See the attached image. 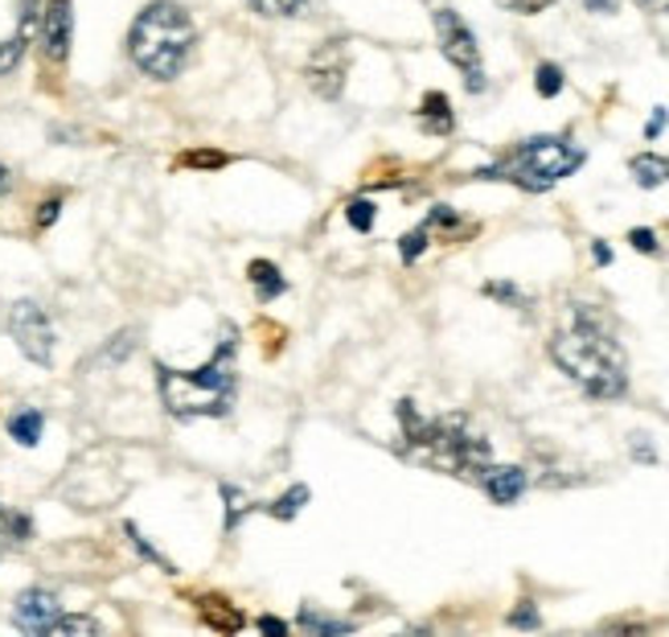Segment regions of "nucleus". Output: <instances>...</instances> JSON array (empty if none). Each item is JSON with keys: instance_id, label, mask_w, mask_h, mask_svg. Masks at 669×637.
<instances>
[{"instance_id": "obj_1", "label": "nucleus", "mask_w": 669, "mask_h": 637, "mask_svg": "<svg viewBox=\"0 0 669 637\" xmlns=\"http://www.w3.org/2000/svg\"><path fill=\"white\" fill-rule=\"evenodd\" d=\"M550 362L579 382L591 399H620L629 391V358L600 312L591 305H571L567 326L550 334Z\"/></svg>"}, {"instance_id": "obj_2", "label": "nucleus", "mask_w": 669, "mask_h": 637, "mask_svg": "<svg viewBox=\"0 0 669 637\" xmlns=\"http://www.w3.org/2000/svg\"><path fill=\"white\" fill-rule=\"evenodd\" d=\"M399 424H402V445L399 452L407 461L431 465L440 474L452 477H469V481H481V474L493 465V448L477 428L469 424V416H436V420H423L416 411L411 399L399 404Z\"/></svg>"}, {"instance_id": "obj_3", "label": "nucleus", "mask_w": 669, "mask_h": 637, "mask_svg": "<svg viewBox=\"0 0 669 637\" xmlns=\"http://www.w3.org/2000/svg\"><path fill=\"white\" fill-rule=\"evenodd\" d=\"M234 354H239V329L222 326L210 362L198 370H173L157 362V391L173 420H222L234 407L239 375H234Z\"/></svg>"}, {"instance_id": "obj_4", "label": "nucleus", "mask_w": 669, "mask_h": 637, "mask_svg": "<svg viewBox=\"0 0 669 637\" xmlns=\"http://www.w3.org/2000/svg\"><path fill=\"white\" fill-rule=\"evenodd\" d=\"M198 46L193 17L177 0H148L128 29V58L144 79L173 82L189 67Z\"/></svg>"}, {"instance_id": "obj_5", "label": "nucleus", "mask_w": 669, "mask_h": 637, "mask_svg": "<svg viewBox=\"0 0 669 637\" xmlns=\"http://www.w3.org/2000/svg\"><path fill=\"white\" fill-rule=\"evenodd\" d=\"M588 161V149L576 145L571 136H530L522 145L501 157V161L477 169V181H509L526 193H547L555 190L562 177H571L579 165Z\"/></svg>"}, {"instance_id": "obj_6", "label": "nucleus", "mask_w": 669, "mask_h": 637, "mask_svg": "<svg viewBox=\"0 0 669 637\" xmlns=\"http://www.w3.org/2000/svg\"><path fill=\"white\" fill-rule=\"evenodd\" d=\"M431 21H436V38H440L443 58L460 70V79H465V87H469L472 96H481L485 87H489V79H485L481 46H477V33L469 29V21L456 13V9H436Z\"/></svg>"}, {"instance_id": "obj_7", "label": "nucleus", "mask_w": 669, "mask_h": 637, "mask_svg": "<svg viewBox=\"0 0 669 637\" xmlns=\"http://www.w3.org/2000/svg\"><path fill=\"white\" fill-rule=\"evenodd\" d=\"M9 338L17 341V350L26 354L33 367H54V321L50 312L41 309L38 300H13L9 305Z\"/></svg>"}, {"instance_id": "obj_8", "label": "nucleus", "mask_w": 669, "mask_h": 637, "mask_svg": "<svg viewBox=\"0 0 669 637\" xmlns=\"http://www.w3.org/2000/svg\"><path fill=\"white\" fill-rule=\"evenodd\" d=\"M38 41H41V58L62 67L70 58V46H74V4L70 0H46L38 17Z\"/></svg>"}, {"instance_id": "obj_9", "label": "nucleus", "mask_w": 669, "mask_h": 637, "mask_svg": "<svg viewBox=\"0 0 669 637\" xmlns=\"http://www.w3.org/2000/svg\"><path fill=\"white\" fill-rule=\"evenodd\" d=\"M304 79L321 99L341 96V87H346V41H324V46H317V54L308 58V67H304Z\"/></svg>"}, {"instance_id": "obj_10", "label": "nucleus", "mask_w": 669, "mask_h": 637, "mask_svg": "<svg viewBox=\"0 0 669 637\" xmlns=\"http://www.w3.org/2000/svg\"><path fill=\"white\" fill-rule=\"evenodd\" d=\"M58 613H62V605L50 588H26L13 600V625L33 637H50V625L58 621Z\"/></svg>"}, {"instance_id": "obj_11", "label": "nucleus", "mask_w": 669, "mask_h": 637, "mask_svg": "<svg viewBox=\"0 0 669 637\" xmlns=\"http://www.w3.org/2000/svg\"><path fill=\"white\" fill-rule=\"evenodd\" d=\"M477 486H481L497 506H513L526 494L530 477H526V469H518V465H489Z\"/></svg>"}, {"instance_id": "obj_12", "label": "nucleus", "mask_w": 669, "mask_h": 637, "mask_svg": "<svg viewBox=\"0 0 669 637\" xmlns=\"http://www.w3.org/2000/svg\"><path fill=\"white\" fill-rule=\"evenodd\" d=\"M419 123H423V132L428 136H448L456 128L452 99L443 96V91H428L423 103H419Z\"/></svg>"}, {"instance_id": "obj_13", "label": "nucleus", "mask_w": 669, "mask_h": 637, "mask_svg": "<svg viewBox=\"0 0 669 637\" xmlns=\"http://www.w3.org/2000/svg\"><path fill=\"white\" fill-rule=\"evenodd\" d=\"M629 173L641 190H657L669 181V157H657V152H637L629 161Z\"/></svg>"}, {"instance_id": "obj_14", "label": "nucleus", "mask_w": 669, "mask_h": 637, "mask_svg": "<svg viewBox=\"0 0 669 637\" xmlns=\"http://www.w3.org/2000/svg\"><path fill=\"white\" fill-rule=\"evenodd\" d=\"M247 276H251V285H254V292H259V300H263V305L288 292V280H283V271L276 268L271 259H251Z\"/></svg>"}, {"instance_id": "obj_15", "label": "nucleus", "mask_w": 669, "mask_h": 637, "mask_svg": "<svg viewBox=\"0 0 669 637\" xmlns=\"http://www.w3.org/2000/svg\"><path fill=\"white\" fill-rule=\"evenodd\" d=\"M29 535H33L29 515H17V510H9V506H0V559L9 556L13 547H21Z\"/></svg>"}, {"instance_id": "obj_16", "label": "nucleus", "mask_w": 669, "mask_h": 637, "mask_svg": "<svg viewBox=\"0 0 669 637\" xmlns=\"http://www.w3.org/2000/svg\"><path fill=\"white\" fill-rule=\"evenodd\" d=\"M46 432V416H41L38 407H21L17 416H9V436H13L21 448H33Z\"/></svg>"}, {"instance_id": "obj_17", "label": "nucleus", "mask_w": 669, "mask_h": 637, "mask_svg": "<svg viewBox=\"0 0 669 637\" xmlns=\"http://www.w3.org/2000/svg\"><path fill=\"white\" fill-rule=\"evenodd\" d=\"M201 613H206V625L210 629H222V634H239L242 629V613H234L222 597H210L206 605H201Z\"/></svg>"}, {"instance_id": "obj_18", "label": "nucleus", "mask_w": 669, "mask_h": 637, "mask_svg": "<svg viewBox=\"0 0 669 637\" xmlns=\"http://www.w3.org/2000/svg\"><path fill=\"white\" fill-rule=\"evenodd\" d=\"M254 17H304L308 0H242Z\"/></svg>"}, {"instance_id": "obj_19", "label": "nucleus", "mask_w": 669, "mask_h": 637, "mask_svg": "<svg viewBox=\"0 0 669 637\" xmlns=\"http://www.w3.org/2000/svg\"><path fill=\"white\" fill-rule=\"evenodd\" d=\"M304 506H308V486H292L288 494H283V498H276V502L268 506V515L280 518V522H292V518L300 515Z\"/></svg>"}, {"instance_id": "obj_20", "label": "nucleus", "mask_w": 669, "mask_h": 637, "mask_svg": "<svg viewBox=\"0 0 669 637\" xmlns=\"http://www.w3.org/2000/svg\"><path fill=\"white\" fill-rule=\"evenodd\" d=\"M26 50H29V33H21V29H17L13 38L0 41V79H4V74H13V70L21 67Z\"/></svg>"}, {"instance_id": "obj_21", "label": "nucleus", "mask_w": 669, "mask_h": 637, "mask_svg": "<svg viewBox=\"0 0 669 637\" xmlns=\"http://www.w3.org/2000/svg\"><path fill=\"white\" fill-rule=\"evenodd\" d=\"M300 625H304L308 634H324V637L353 634V621H333V617H321V613L312 609H300Z\"/></svg>"}, {"instance_id": "obj_22", "label": "nucleus", "mask_w": 669, "mask_h": 637, "mask_svg": "<svg viewBox=\"0 0 669 637\" xmlns=\"http://www.w3.org/2000/svg\"><path fill=\"white\" fill-rule=\"evenodd\" d=\"M567 87V79H562V67H555V62H538L535 70V91L542 99H555Z\"/></svg>"}, {"instance_id": "obj_23", "label": "nucleus", "mask_w": 669, "mask_h": 637, "mask_svg": "<svg viewBox=\"0 0 669 637\" xmlns=\"http://www.w3.org/2000/svg\"><path fill=\"white\" fill-rule=\"evenodd\" d=\"M54 634H99V621L87 617V613H58V621L50 625V637Z\"/></svg>"}, {"instance_id": "obj_24", "label": "nucleus", "mask_w": 669, "mask_h": 637, "mask_svg": "<svg viewBox=\"0 0 669 637\" xmlns=\"http://www.w3.org/2000/svg\"><path fill=\"white\" fill-rule=\"evenodd\" d=\"M222 502H227V530H239V518L254 510L251 498H247L242 489H234V486H222Z\"/></svg>"}, {"instance_id": "obj_25", "label": "nucleus", "mask_w": 669, "mask_h": 637, "mask_svg": "<svg viewBox=\"0 0 669 637\" xmlns=\"http://www.w3.org/2000/svg\"><path fill=\"white\" fill-rule=\"evenodd\" d=\"M428 239H431V227L423 222V227H416V231H407L399 239V256H402V263H416L423 251H428Z\"/></svg>"}, {"instance_id": "obj_26", "label": "nucleus", "mask_w": 669, "mask_h": 637, "mask_svg": "<svg viewBox=\"0 0 669 637\" xmlns=\"http://www.w3.org/2000/svg\"><path fill=\"white\" fill-rule=\"evenodd\" d=\"M485 297L501 300L509 309H526V305H530V297H526L518 285H509V280H489V285H485Z\"/></svg>"}, {"instance_id": "obj_27", "label": "nucleus", "mask_w": 669, "mask_h": 637, "mask_svg": "<svg viewBox=\"0 0 669 637\" xmlns=\"http://www.w3.org/2000/svg\"><path fill=\"white\" fill-rule=\"evenodd\" d=\"M123 530H128V539H132V547H136V551H140V556L148 559V564H157V568H161V571H169V576H173L177 568H173V564H169V559L161 556V551H157V547H152V543L144 539V535H140V530H136V522H123Z\"/></svg>"}, {"instance_id": "obj_28", "label": "nucleus", "mask_w": 669, "mask_h": 637, "mask_svg": "<svg viewBox=\"0 0 669 637\" xmlns=\"http://www.w3.org/2000/svg\"><path fill=\"white\" fill-rule=\"evenodd\" d=\"M346 222L353 227V231H370L375 227V202L370 198H353V202L346 206Z\"/></svg>"}, {"instance_id": "obj_29", "label": "nucleus", "mask_w": 669, "mask_h": 637, "mask_svg": "<svg viewBox=\"0 0 669 637\" xmlns=\"http://www.w3.org/2000/svg\"><path fill=\"white\" fill-rule=\"evenodd\" d=\"M132 350H136V334H132V329H123V334H116V338H111V346H103L99 362H123V358H128Z\"/></svg>"}, {"instance_id": "obj_30", "label": "nucleus", "mask_w": 669, "mask_h": 637, "mask_svg": "<svg viewBox=\"0 0 669 637\" xmlns=\"http://www.w3.org/2000/svg\"><path fill=\"white\" fill-rule=\"evenodd\" d=\"M177 165H186V169H222V165H227V152H186Z\"/></svg>"}, {"instance_id": "obj_31", "label": "nucleus", "mask_w": 669, "mask_h": 637, "mask_svg": "<svg viewBox=\"0 0 669 637\" xmlns=\"http://www.w3.org/2000/svg\"><path fill=\"white\" fill-rule=\"evenodd\" d=\"M38 17H41V0H17V29L21 33H33Z\"/></svg>"}, {"instance_id": "obj_32", "label": "nucleus", "mask_w": 669, "mask_h": 637, "mask_svg": "<svg viewBox=\"0 0 669 637\" xmlns=\"http://www.w3.org/2000/svg\"><path fill=\"white\" fill-rule=\"evenodd\" d=\"M509 625H513V629H538V625H542V617H538V609L530 605V600H522L518 609L509 613Z\"/></svg>"}, {"instance_id": "obj_33", "label": "nucleus", "mask_w": 669, "mask_h": 637, "mask_svg": "<svg viewBox=\"0 0 669 637\" xmlns=\"http://www.w3.org/2000/svg\"><path fill=\"white\" fill-rule=\"evenodd\" d=\"M501 9H509V13H522V17H535L542 13V9H550L555 0H497Z\"/></svg>"}, {"instance_id": "obj_34", "label": "nucleus", "mask_w": 669, "mask_h": 637, "mask_svg": "<svg viewBox=\"0 0 669 637\" xmlns=\"http://www.w3.org/2000/svg\"><path fill=\"white\" fill-rule=\"evenodd\" d=\"M58 215H62V198H46V202L38 206V227L46 231V227H54Z\"/></svg>"}, {"instance_id": "obj_35", "label": "nucleus", "mask_w": 669, "mask_h": 637, "mask_svg": "<svg viewBox=\"0 0 669 637\" xmlns=\"http://www.w3.org/2000/svg\"><path fill=\"white\" fill-rule=\"evenodd\" d=\"M629 243L637 247V251H645V256H653V251H657V235L649 231V227H637V231H629Z\"/></svg>"}, {"instance_id": "obj_36", "label": "nucleus", "mask_w": 669, "mask_h": 637, "mask_svg": "<svg viewBox=\"0 0 669 637\" xmlns=\"http://www.w3.org/2000/svg\"><path fill=\"white\" fill-rule=\"evenodd\" d=\"M666 123H669V111L653 108V116H649V123H645V140H657V136L666 132Z\"/></svg>"}, {"instance_id": "obj_37", "label": "nucleus", "mask_w": 669, "mask_h": 637, "mask_svg": "<svg viewBox=\"0 0 669 637\" xmlns=\"http://www.w3.org/2000/svg\"><path fill=\"white\" fill-rule=\"evenodd\" d=\"M632 457H637V461H649V465L657 461L653 445H649V440H645V436H632Z\"/></svg>"}, {"instance_id": "obj_38", "label": "nucleus", "mask_w": 669, "mask_h": 637, "mask_svg": "<svg viewBox=\"0 0 669 637\" xmlns=\"http://www.w3.org/2000/svg\"><path fill=\"white\" fill-rule=\"evenodd\" d=\"M259 629H263V634L283 637V634H288V621H280V617H259Z\"/></svg>"}, {"instance_id": "obj_39", "label": "nucleus", "mask_w": 669, "mask_h": 637, "mask_svg": "<svg viewBox=\"0 0 669 637\" xmlns=\"http://www.w3.org/2000/svg\"><path fill=\"white\" fill-rule=\"evenodd\" d=\"M588 4V13H616L620 9V0H583Z\"/></svg>"}, {"instance_id": "obj_40", "label": "nucleus", "mask_w": 669, "mask_h": 637, "mask_svg": "<svg viewBox=\"0 0 669 637\" xmlns=\"http://www.w3.org/2000/svg\"><path fill=\"white\" fill-rule=\"evenodd\" d=\"M591 256H596V263H600V268H608V263H612V251H608V243H603V239H596V243H591Z\"/></svg>"}, {"instance_id": "obj_41", "label": "nucleus", "mask_w": 669, "mask_h": 637, "mask_svg": "<svg viewBox=\"0 0 669 637\" xmlns=\"http://www.w3.org/2000/svg\"><path fill=\"white\" fill-rule=\"evenodd\" d=\"M645 13H669V0H637Z\"/></svg>"}, {"instance_id": "obj_42", "label": "nucleus", "mask_w": 669, "mask_h": 637, "mask_svg": "<svg viewBox=\"0 0 669 637\" xmlns=\"http://www.w3.org/2000/svg\"><path fill=\"white\" fill-rule=\"evenodd\" d=\"M9 190H13V169H9V165H0V198H4Z\"/></svg>"}]
</instances>
